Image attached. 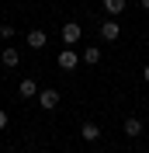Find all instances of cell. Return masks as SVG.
<instances>
[{"instance_id":"6da1fadb","label":"cell","mask_w":149,"mask_h":153,"mask_svg":"<svg viewBox=\"0 0 149 153\" xmlns=\"http://www.w3.org/2000/svg\"><path fill=\"white\" fill-rule=\"evenodd\" d=\"M80 38H83V28H80L76 21H66V25H63V42H66V49L80 45Z\"/></svg>"},{"instance_id":"7a4b0ae2","label":"cell","mask_w":149,"mask_h":153,"mask_svg":"<svg viewBox=\"0 0 149 153\" xmlns=\"http://www.w3.org/2000/svg\"><path fill=\"white\" fill-rule=\"evenodd\" d=\"M56 63H59V70H66V73H73V70L80 66V63H83V59L76 56L73 49H63V52H59V59H56Z\"/></svg>"},{"instance_id":"3957f363","label":"cell","mask_w":149,"mask_h":153,"mask_svg":"<svg viewBox=\"0 0 149 153\" xmlns=\"http://www.w3.org/2000/svg\"><path fill=\"white\" fill-rule=\"evenodd\" d=\"M118 35H121L118 21H114V18H108V21L101 25V38H104V42H118Z\"/></svg>"},{"instance_id":"277c9868","label":"cell","mask_w":149,"mask_h":153,"mask_svg":"<svg viewBox=\"0 0 149 153\" xmlns=\"http://www.w3.org/2000/svg\"><path fill=\"white\" fill-rule=\"evenodd\" d=\"M18 97H21V101H28V97H38V84L31 80V76H24V80L18 84Z\"/></svg>"},{"instance_id":"5b68a950","label":"cell","mask_w":149,"mask_h":153,"mask_svg":"<svg viewBox=\"0 0 149 153\" xmlns=\"http://www.w3.org/2000/svg\"><path fill=\"white\" fill-rule=\"evenodd\" d=\"M38 105L45 108V111H52V108L59 105V91L52 87V91H38Z\"/></svg>"},{"instance_id":"8992f818","label":"cell","mask_w":149,"mask_h":153,"mask_svg":"<svg viewBox=\"0 0 149 153\" xmlns=\"http://www.w3.org/2000/svg\"><path fill=\"white\" fill-rule=\"evenodd\" d=\"M80 136H83V143H97L101 139V125L97 122H83L80 125Z\"/></svg>"},{"instance_id":"52a82bcc","label":"cell","mask_w":149,"mask_h":153,"mask_svg":"<svg viewBox=\"0 0 149 153\" xmlns=\"http://www.w3.org/2000/svg\"><path fill=\"white\" fill-rule=\"evenodd\" d=\"M45 42H49V35H45L42 28L28 31V45H31V49H45Z\"/></svg>"},{"instance_id":"ba28073f","label":"cell","mask_w":149,"mask_h":153,"mask_svg":"<svg viewBox=\"0 0 149 153\" xmlns=\"http://www.w3.org/2000/svg\"><path fill=\"white\" fill-rule=\"evenodd\" d=\"M142 129H146V125H142V118H125V136H132V139H135V136H142Z\"/></svg>"},{"instance_id":"9c48e42d","label":"cell","mask_w":149,"mask_h":153,"mask_svg":"<svg viewBox=\"0 0 149 153\" xmlns=\"http://www.w3.org/2000/svg\"><path fill=\"white\" fill-rule=\"evenodd\" d=\"M18 59H21V52H18V49H4V56H0V63H4L7 70H14V66H18Z\"/></svg>"},{"instance_id":"30bf717a","label":"cell","mask_w":149,"mask_h":153,"mask_svg":"<svg viewBox=\"0 0 149 153\" xmlns=\"http://www.w3.org/2000/svg\"><path fill=\"white\" fill-rule=\"evenodd\" d=\"M80 59H83L87 66H94V63H101V49H97V45H87V49H83V56H80Z\"/></svg>"},{"instance_id":"8fae6325","label":"cell","mask_w":149,"mask_h":153,"mask_svg":"<svg viewBox=\"0 0 149 153\" xmlns=\"http://www.w3.org/2000/svg\"><path fill=\"white\" fill-rule=\"evenodd\" d=\"M104 10H108L111 18H118L121 10H125V0H104Z\"/></svg>"},{"instance_id":"7c38bea8","label":"cell","mask_w":149,"mask_h":153,"mask_svg":"<svg viewBox=\"0 0 149 153\" xmlns=\"http://www.w3.org/2000/svg\"><path fill=\"white\" fill-rule=\"evenodd\" d=\"M0 129H7V115L4 111H0Z\"/></svg>"},{"instance_id":"4fadbf2b","label":"cell","mask_w":149,"mask_h":153,"mask_svg":"<svg viewBox=\"0 0 149 153\" xmlns=\"http://www.w3.org/2000/svg\"><path fill=\"white\" fill-rule=\"evenodd\" d=\"M139 7H142V10H149V0H139Z\"/></svg>"},{"instance_id":"5bb4252c","label":"cell","mask_w":149,"mask_h":153,"mask_svg":"<svg viewBox=\"0 0 149 153\" xmlns=\"http://www.w3.org/2000/svg\"><path fill=\"white\" fill-rule=\"evenodd\" d=\"M142 80H146V84H149V66H146V70H142Z\"/></svg>"}]
</instances>
